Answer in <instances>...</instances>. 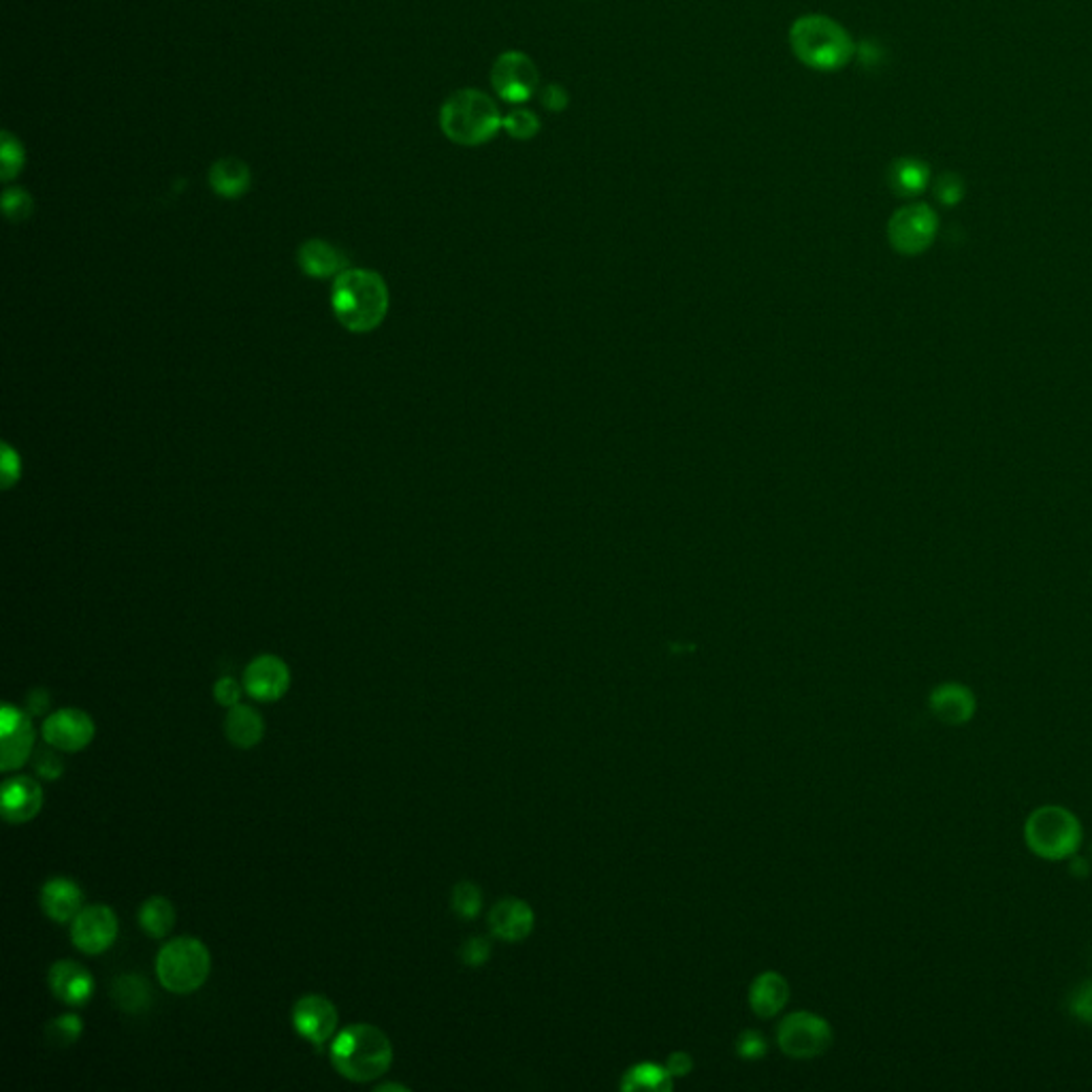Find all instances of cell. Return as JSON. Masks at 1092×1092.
<instances>
[{
	"mask_svg": "<svg viewBox=\"0 0 1092 1092\" xmlns=\"http://www.w3.org/2000/svg\"><path fill=\"white\" fill-rule=\"evenodd\" d=\"M84 1033L82 1018L76 1013H62L56 1020H51L45 1029L47 1042L56 1048H69L73 1046Z\"/></svg>",
	"mask_w": 1092,
	"mask_h": 1092,
	"instance_id": "83f0119b",
	"label": "cell"
},
{
	"mask_svg": "<svg viewBox=\"0 0 1092 1092\" xmlns=\"http://www.w3.org/2000/svg\"><path fill=\"white\" fill-rule=\"evenodd\" d=\"M111 999L122 1011L140 1015L152 1007V988L146 978L137 973H124L113 980Z\"/></svg>",
	"mask_w": 1092,
	"mask_h": 1092,
	"instance_id": "cb8c5ba5",
	"label": "cell"
},
{
	"mask_svg": "<svg viewBox=\"0 0 1092 1092\" xmlns=\"http://www.w3.org/2000/svg\"><path fill=\"white\" fill-rule=\"evenodd\" d=\"M20 457L9 444H3V487L12 489V485L20 478Z\"/></svg>",
	"mask_w": 1092,
	"mask_h": 1092,
	"instance_id": "f35d334b",
	"label": "cell"
},
{
	"mask_svg": "<svg viewBox=\"0 0 1092 1092\" xmlns=\"http://www.w3.org/2000/svg\"><path fill=\"white\" fill-rule=\"evenodd\" d=\"M336 1071L357 1084L373 1082L393 1065V1046L378 1026L350 1024L340 1031L329 1048Z\"/></svg>",
	"mask_w": 1092,
	"mask_h": 1092,
	"instance_id": "7a4b0ae2",
	"label": "cell"
},
{
	"mask_svg": "<svg viewBox=\"0 0 1092 1092\" xmlns=\"http://www.w3.org/2000/svg\"><path fill=\"white\" fill-rule=\"evenodd\" d=\"M459 956L468 967H480L491 956V943L487 941V937H470L462 945Z\"/></svg>",
	"mask_w": 1092,
	"mask_h": 1092,
	"instance_id": "e575fe53",
	"label": "cell"
},
{
	"mask_svg": "<svg viewBox=\"0 0 1092 1092\" xmlns=\"http://www.w3.org/2000/svg\"><path fill=\"white\" fill-rule=\"evenodd\" d=\"M227 738L239 749H252L259 745L265 736V722L261 713L248 704H235L229 709L224 720Z\"/></svg>",
	"mask_w": 1092,
	"mask_h": 1092,
	"instance_id": "7402d4cb",
	"label": "cell"
},
{
	"mask_svg": "<svg viewBox=\"0 0 1092 1092\" xmlns=\"http://www.w3.org/2000/svg\"><path fill=\"white\" fill-rule=\"evenodd\" d=\"M766 1050H768V1044H766L764 1035L757 1031H751V1029L743 1031L736 1040V1054L745 1061H757L766 1054Z\"/></svg>",
	"mask_w": 1092,
	"mask_h": 1092,
	"instance_id": "d590c367",
	"label": "cell"
},
{
	"mask_svg": "<svg viewBox=\"0 0 1092 1092\" xmlns=\"http://www.w3.org/2000/svg\"><path fill=\"white\" fill-rule=\"evenodd\" d=\"M24 160H26V154H24L20 140L16 135H12L9 131H5L3 148H0V177H3V181H12L14 177H18L24 167Z\"/></svg>",
	"mask_w": 1092,
	"mask_h": 1092,
	"instance_id": "f1b7e54d",
	"label": "cell"
},
{
	"mask_svg": "<svg viewBox=\"0 0 1092 1092\" xmlns=\"http://www.w3.org/2000/svg\"><path fill=\"white\" fill-rule=\"evenodd\" d=\"M3 210H5V216L9 220L22 222V220H26L33 214L35 201H33V197L28 195L26 190L9 188V190H5V195H3Z\"/></svg>",
	"mask_w": 1092,
	"mask_h": 1092,
	"instance_id": "1f68e13d",
	"label": "cell"
},
{
	"mask_svg": "<svg viewBox=\"0 0 1092 1092\" xmlns=\"http://www.w3.org/2000/svg\"><path fill=\"white\" fill-rule=\"evenodd\" d=\"M376 1090H378V1092H382V1090H402V1092H404V1090H408V1088L402 1086V1084H378Z\"/></svg>",
	"mask_w": 1092,
	"mask_h": 1092,
	"instance_id": "ee69618b",
	"label": "cell"
},
{
	"mask_svg": "<svg viewBox=\"0 0 1092 1092\" xmlns=\"http://www.w3.org/2000/svg\"><path fill=\"white\" fill-rule=\"evenodd\" d=\"M1069 1009L1079 1022L1092 1024V982H1084L1073 990Z\"/></svg>",
	"mask_w": 1092,
	"mask_h": 1092,
	"instance_id": "8d00e7d4",
	"label": "cell"
},
{
	"mask_svg": "<svg viewBox=\"0 0 1092 1092\" xmlns=\"http://www.w3.org/2000/svg\"><path fill=\"white\" fill-rule=\"evenodd\" d=\"M39 901L43 914L49 920L58 924H69L84 909V892L69 877H53L43 883Z\"/></svg>",
	"mask_w": 1092,
	"mask_h": 1092,
	"instance_id": "2e32d148",
	"label": "cell"
},
{
	"mask_svg": "<svg viewBox=\"0 0 1092 1092\" xmlns=\"http://www.w3.org/2000/svg\"><path fill=\"white\" fill-rule=\"evenodd\" d=\"M0 743H3V753H0V770L3 773H12V770L22 768L33 757L35 747V726L33 715L24 713L18 706L5 704L3 713H0Z\"/></svg>",
	"mask_w": 1092,
	"mask_h": 1092,
	"instance_id": "8fae6325",
	"label": "cell"
},
{
	"mask_svg": "<svg viewBox=\"0 0 1092 1092\" xmlns=\"http://www.w3.org/2000/svg\"><path fill=\"white\" fill-rule=\"evenodd\" d=\"M491 86L501 101L510 105H519L530 101L538 92L540 73L530 56L510 49L499 53L493 62Z\"/></svg>",
	"mask_w": 1092,
	"mask_h": 1092,
	"instance_id": "ba28073f",
	"label": "cell"
},
{
	"mask_svg": "<svg viewBox=\"0 0 1092 1092\" xmlns=\"http://www.w3.org/2000/svg\"><path fill=\"white\" fill-rule=\"evenodd\" d=\"M252 184L250 167L237 156L218 158L210 169V186L218 197L239 199L243 197Z\"/></svg>",
	"mask_w": 1092,
	"mask_h": 1092,
	"instance_id": "603a6c76",
	"label": "cell"
},
{
	"mask_svg": "<svg viewBox=\"0 0 1092 1092\" xmlns=\"http://www.w3.org/2000/svg\"><path fill=\"white\" fill-rule=\"evenodd\" d=\"M933 715L947 726H962L976 715V693L960 683H943L928 698Z\"/></svg>",
	"mask_w": 1092,
	"mask_h": 1092,
	"instance_id": "ac0fdd59",
	"label": "cell"
},
{
	"mask_svg": "<svg viewBox=\"0 0 1092 1092\" xmlns=\"http://www.w3.org/2000/svg\"><path fill=\"white\" fill-rule=\"evenodd\" d=\"M930 169L918 158H898L887 169V184L898 197H916L928 186Z\"/></svg>",
	"mask_w": 1092,
	"mask_h": 1092,
	"instance_id": "d4e9b609",
	"label": "cell"
},
{
	"mask_svg": "<svg viewBox=\"0 0 1092 1092\" xmlns=\"http://www.w3.org/2000/svg\"><path fill=\"white\" fill-rule=\"evenodd\" d=\"M779 1048L798 1061L821 1056L832 1046V1029L828 1020L811 1011L790 1013L777 1029Z\"/></svg>",
	"mask_w": 1092,
	"mask_h": 1092,
	"instance_id": "52a82bcc",
	"label": "cell"
},
{
	"mask_svg": "<svg viewBox=\"0 0 1092 1092\" xmlns=\"http://www.w3.org/2000/svg\"><path fill=\"white\" fill-rule=\"evenodd\" d=\"M440 128L444 137L453 144L483 146L499 133V128H504V115L489 94L464 88L444 101L440 109Z\"/></svg>",
	"mask_w": 1092,
	"mask_h": 1092,
	"instance_id": "277c9868",
	"label": "cell"
},
{
	"mask_svg": "<svg viewBox=\"0 0 1092 1092\" xmlns=\"http://www.w3.org/2000/svg\"><path fill=\"white\" fill-rule=\"evenodd\" d=\"M935 195L937 199L951 208L956 204H960V199L965 197V184H962V179L956 175V173H943L939 179H937V186H935Z\"/></svg>",
	"mask_w": 1092,
	"mask_h": 1092,
	"instance_id": "836d02e7",
	"label": "cell"
},
{
	"mask_svg": "<svg viewBox=\"0 0 1092 1092\" xmlns=\"http://www.w3.org/2000/svg\"><path fill=\"white\" fill-rule=\"evenodd\" d=\"M937 235V214L924 204H912L898 210L887 222V239L901 254L914 256L924 252Z\"/></svg>",
	"mask_w": 1092,
	"mask_h": 1092,
	"instance_id": "9c48e42d",
	"label": "cell"
},
{
	"mask_svg": "<svg viewBox=\"0 0 1092 1092\" xmlns=\"http://www.w3.org/2000/svg\"><path fill=\"white\" fill-rule=\"evenodd\" d=\"M672 1075L666 1067L654 1065V1063H640L634 1065L621 1082L623 1090H670L672 1088Z\"/></svg>",
	"mask_w": 1092,
	"mask_h": 1092,
	"instance_id": "4316f807",
	"label": "cell"
},
{
	"mask_svg": "<svg viewBox=\"0 0 1092 1092\" xmlns=\"http://www.w3.org/2000/svg\"><path fill=\"white\" fill-rule=\"evenodd\" d=\"M210 971V949L197 937L173 939L156 956V978L173 994L197 992L208 982Z\"/></svg>",
	"mask_w": 1092,
	"mask_h": 1092,
	"instance_id": "8992f818",
	"label": "cell"
},
{
	"mask_svg": "<svg viewBox=\"0 0 1092 1092\" xmlns=\"http://www.w3.org/2000/svg\"><path fill=\"white\" fill-rule=\"evenodd\" d=\"M540 101L549 111H563L568 107V92L559 84H549L540 90Z\"/></svg>",
	"mask_w": 1092,
	"mask_h": 1092,
	"instance_id": "ab89813d",
	"label": "cell"
},
{
	"mask_svg": "<svg viewBox=\"0 0 1092 1092\" xmlns=\"http://www.w3.org/2000/svg\"><path fill=\"white\" fill-rule=\"evenodd\" d=\"M41 732L45 743L56 747L58 751L78 753L92 743L97 726L86 711L60 709L45 718Z\"/></svg>",
	"mask_w": 1092,
	"mask_h": 1092,
	"instance_id": "4fadbf2b",
	"label": "cell"
},
{
	"mask_svg": "<svg viewBox=\"0 0 1092 1092\" xmlns=\"http://www.w3.org/2000/svg\"><path fill=\"white\" fill-rule=\"evenodd\" d=\"M453 909L464 920H474L483 909V892L472 881H462L453 887Z\"/></svg>",
	"mask_w": 1092,
	"mask_h": 1092,
	"instance_id": "f546056e",
	"label": "cell"
},
{
	"mask_svg": "<svg viewBox=\"0 0 1092 1092\" xmlns=\"http://www.w3.org/2000/svg\"><path fill=\"white\" fill-rule=\"evenodd\" d=\"M489 928L506 943H519L534 930V912L521 898H501L489 912Z\"/></svg>",
	"mask_w": 1092,
	"mask_h": 1092,
	"instance_id": "e0dca14e",
	"label": "cell"
},
{
	"mask_svg": "<svg viewBox=\"0 0 1092 1092\" xmlns=\"http://www.w3.org/2000/svg\"><path fill=\"white\" fill-rule=\"evenodd\" d=\"M504 131L512 140H523V142L532 140L540 131L538 115L530 109H512L510 113L504 115Z\"/></svg>",
	"mask_w": 1092,
	"mask_h": 1092,
	"instance_id": "4dcf8cb0",
	"label": "cell"
},
{
	"mask_svg": "<svg viewBox=\"0 0 1092 1092\" xmlns=\"http://www.w3.org/2000/svg\"><path fill=\"white\" fill-rule=\"evenodd\" d=\"M47 986L51 994L64 1005L82 1007L94 994V978L76 960H58L47 973Z\"/></svg>",
	"mask_w": 1092,
	"mask_h": 1092,
	"instance_id": "9a60e30c",
	"label": "cell"
},
{
	"mask_svg": "<svg viewBox=\"0 0 1092 1092\" xmlns=\"http://www.w3.org/2000/svg\"><path fill=\"white\" fill-rule=\"evenodd\" d=\"M117 930V916L111 907L90 905L84 907L71 922V941L80 951L99 956L115 943Z\"/></svg>",
	"mask_w": 1092,
	"mask_h": 1092,
	"instance_id": "7c38bea8",
	"label": "cell"
},
{
	"mask_svg": "<svg viewBox=\"0 0 1092 1092\" xmlns=\"http://www.w3.org/2000/svg\"><path fill=\"white\" fill-rule=\"evenodd\" d=\"M3 817L7 823H26L41 813L43 790L33 777H14L3 786Z\"/></svg>",
	"mask_w": 1092,
	"mask_h": 1092,
	"instance_id": "d6986e66",
	"label": "cell"
},
{
	"mask_svg": "<svg viewBox=\"0 0 1092 1092\" xmlns=\"http://www.w3.org/2000/svg\"><path fill=\"white\" fill-rule=\"evenodd\" d=\"M790 1001V984L775 971L759 973L749 986V1005L755 1015L773 1018Z\"/></svg>",
	"mask_w": 1092,
	"mask_h": 1092,
	"instance_id": "44dd1931",
	"label": "cell"
},
{
	"mask_svg": "<svg viewBox=\"0 0 1092 1092\" xmlns=\"http://www.w3.org/2000/svg\"><path fill=\"white\" fill-rule=\"evenodd\" d=\"M338 1009L323 994H305L293 1007L295 1031L316 1048H323L338 1035Z\"/></svg>",
	"mask_w": 1092,
	"mask_h": 1092,
	"instance_id": "30bf717a",
	"label": "cell"
},
{
	"mask_svg": "<svg viewBox=\"0 0 1092 1092\" xmlns=\"http://www.w3.org/2000/svg\"><path fill=\"white\" fill-rule=\"evenodd\" d=\"M691 1067H693L691 1056L685 1054V1052H675V1054H670L668 1065H666V1069H668V1073H670L672 1077H683V1075H687V1073L691 1071Z\"/></svg>",
	"mask_w": 1092,
	"mask_h": 1092,
	"instance_id": "b9f144b4",
	"label": "cell"
},
{
	"mask_svg": "<svg viewBox=\"0 0 1092 1092\" xmlns=\"http://www.w3.org/2000/svg\"><path fill=\"white\" fill-rule=\"evenodd\" d=\"M297 261L305 276L320 278V280L338 278L344 270H348L346 256L336 245H331L329 241H323V239H309V241L301 243V248L297 252Z\"/></svg>",
	"mask_w": 1092,
	"mask_h": 1092,
	"instance_id": "ffe728a7",
	"label": "cell"
},
{
	"mask_svg": "<svg viewBox=\"0 0 1092 1092\" xmlns=\"http://www.w3.org/2000/svg\"><path fill=\"white\" fill-rule=\"evenodd\" d=\"M794 56L813 71H841L852 62L856 45L850 33L828 16H800L790 28Z\"/></svg>",
	"mask_w": 1092,
	"mask_h": 1092,
	"instance_id": "3957f363",
	"label": "cell"
},
{
	"mask_svg": "<svg viewBox=\"0 0 1092 1092\" xmlns=\"http://www.w3.org/2000/svg\"><path fill=\"white\" fill-rule=\"evenodd\" d=\"M1071 860V873L1077 875V877H1086L1088 875V862L1084 858H1079L1077 854L1069 858Z\"/></svg>",
	"mask_w": 1092,
	"mask_h": 1092,
	"instance_id": "7bdbcfd3",
	"label": "cell"
},
{
	"mask_svg": "<svg viewBox=\"0 0 1092 1092\" xmlns=\"http://www.w3.org/2000/svg\"><path fill=\"white\" fill-rule=\"evenodd\" d=\"M53 749L56 747H51V745L45 747V749H39L35 753V759H33L37 775L41 779H47V781H56L64 773V762H62V757Z\"/></svg>",
	"mask_w": 1092,
	"mask_h": 1092,
	"instance_id": "d6a6232c",
	"label": "cell"
},
{
	"mask_svg": "<svg viewBox=\"0 0 1092 1092\" xmlns=\"http://www.w3.org/2000/svg\"><path fill=\"white\" fill-rule=\"evenodd\" d=\"M1024 841L1037 858L1069 860L1082 845V823L1069 809L1044 805L1026 819Z\"/></svg>",
	"mask_w": 1092,
	"mask_h": 1092,
	"instance_id": "5b68a950",
	"label": "cell"
},
{
	"mask_svg": "<svg viewBox=\"0 0 1092 1092\" xmlns=\"http://www.w3.org/2000/svg\"><path fill=\"white\" fill-rule=\"evenodd\" d=\"M331 307L342 327L352 334H369L389 312L387 282L369 270H344L334 282Z\"/></svg>",
	"mask_w": 1092,
	"mask_h": 1092,
	"instance_id": "6da1fadb",
	"label": "cell"
},
{
	"mask_svg": "<svg viewBox=\"0 0 1092 1092\" xmlns=\"http://www.w3.org/2000/svg\"><path fill=\"white\" fill-rule=\"evenodd\" d=\"M214 698L220 706L231 709V706L239 704V700H241V687L233 677H222L214 685Z\"/></svg>",
	"mask_w": 1092,
	"mask_h": 1092,
	"instance_id": "74e56055",
	"label": "cell"
},
{
	"mask_svg": "<svg viewBox=\"0 0 1092 1092\" xmlns=\"http://www.w3.org/2000/svg\"><path fill=\"white\" fill-rule=\"evenodd\" d=\"M137 922L152 939H165L175 926V909L165 896H152L140 907Z\"/></svg>",
	"mask_w": 1092,
	"mask_h": 1092,
	"instance_id": "484cf974",
	"label": "cell"
},
{
	"mask_svg": "<svg viewBox=\"0 0 1092 1092\" xmlns=\"http://www.w3.org/2000/svg\"><path fill=\"white\" fill-rule=\"evenodd\" d=\"M49 691L43 689V687H35L28 691L26 695V706H28V713L33 718H39V715H45L47 709H49Z\"/></svg>",
	"mask_w": 1092,
	"mask_h": 1092,
	"instance_id": "60d3db41",
	"label": "cell"
},
{
	"mask_svg": "<svg viewBox=\"0 0 1092 1092\" xmlns=\"http://www.w3.org/2000/svg\"><path fill=\"white\" fill-rule=\"evenodd\" d=\"M243 687L254 700L276 702L291 689V668L278 656H259L245 666Z\"/></svg>",
	"mask_w": 1092,
	"mask_h": 1092,
	"instance_id": "5bb4252c",
	"label": "cell"
}]
</instances>
